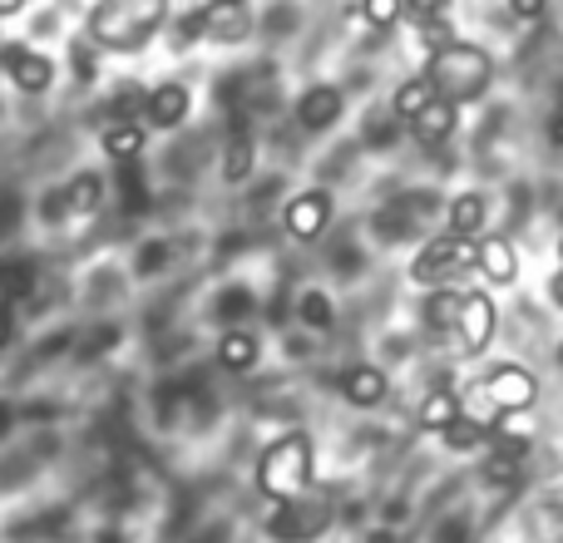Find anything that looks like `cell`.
Here are the masks:
<instances>
[{
  "instance_id": "6da1fadb",
  "label": "cell",
  "mask_w": 563,
  "mask_h": 543,
  "mask_svg": "<svg viewBox=\"0 0 563 543\" xmlns=\"http://www.w3.org/2000/svg\"><path fill=\"white\" fill-rule=\"evenodd\" d=\"M426 75H430V85H435L440 99H450V104H475V99H485L489 85H495V59H489V49H479V45L450 40V45L430 49Z\"/></svg>"
},
{
  "instance_id": "7a4b0ae2",
  "label": "cell",
  "mask_w": 563,
  "mask_h": 543,
  "mask_svg": "<svg viewBox=\"0 0 563 543\" xmlns=\"http://www.w3.org/2000/svg\"><path fill=\"white\" fill-rule=\"evenodd\" d=\"M168 0H99L89 15V40L99 49H144L164 30Z\"/></svg>"
},
{
  "instance_id": "3957f363",
  "label": "cell",
  "mask_w": 563,
  "mask_h": 543,
  "mask_svg": "<svg viewBox=\"0 0 563 543\" xmlns=\"http://www.w3.org/2000/svg\"><path fill=\"white\" fill-rule=\"evenodd\" d=\"M307 485H311V440L291 430V435H282L263 450V459H257V489L267 499H277V505H297L307 495Z\"/></svg>"
},
{
  "instance_id": "277c9868",
  "label": "cell",
  "mask_w": 563,
  "mask_h": 543,
  "mask_svg": "<svg viewBox=\"0 0 563 543\" xmlns=\"http://www.w3.org/2000/svg\"><path fill=\"white\" fill-rule=\"evenodd\" d=\"M460 272H475V237H460V233L430 237L416 253V263H410V277L420 287H440V281L460 277Z\"/></svg>"
},
{
  "instance_id": "5b68a950",
  "label": "cell",
  "mask_w": 563,
  "mask_h": 543,
  "mask_svg": "<svg viewBox=\"0 0 563 543\" xmlns=\"http://www.w3.org/2000/svg\"><path fill=\"white\" fill-rule=\"evenodd\" d=\"M479 390H485V400L499 410V415H525V410H534V400H539V376L525 366H495L485 380H479Z\"/></svg>"
},
{
  "instance_id": "8992f818",
  "label": "cell",
  "mask_w": 563,
  "mask_h": 543,
  "mask_svg": "<svg viewBox=\"0 0 563 543\" xmlns=\"http://www.w3.org/2000/svg\"><path fill=\"white\" fill-rule=\"evenodd\" d=\"M495 301H489V291H465L460 297V317H455V336H460V351L465 356H479V351L495 341Z\"/></svg>"
},
{
  "instance_id": "52a82bcc",
  "label": "cell",
  "mask_w": 563,
  "mask_h": 543,
  "mask_svg": "<svg viewBox=\"0 0 563 543\" xmlns=\"http://www.w3.org/2000/svg\"><path fill=\"white\" fill-rule=\"evenodd\" d=\"M282 228H287L297 243H317V237L331 228V193H321V188L297 193L287 208H282Z\"/></svg>"
},
{
  "instance_id": "ba28073f",
  "label": "cell",
  "mask_w": 563,
  "mask_h": 543,
  "mask_svg": "<svg viewBox=\"0 0 563 543\" xmlns=\"http://www.w3.org/2000/svg\"><path fill=\"white\" fill-rule=\"evenodd\" d=\"M0 69H5L10 85L25 89V95H45V89L55 85V65H49V55H40V49H30V45H10L5 55H0Z\"/></svg>"
},
{
  "instance_id": "9c48e42d",
  "label": "cell",
  "mask_w": 563,
  "mask_h": 543,
  "mask_svg": "<svg viewBox=\"0 0 563 543\" xmlns=\"http://www.w3.org/2000/svg\"><path fill=\"white\" fill-rule=\"evenodd\" d=\"M475 272L489 277V287H509V281L519 277V257H515V247H509V237L479 233L475 237Z\"/></svg>"
},
{
  "instance_id": "30bf717a",
  "label": "cell",
  "mask_w": 563,
  "mask_h": 543,
  "mask_svg": "<svg viewBox=\"0 0 563 543\" xmlns=\"http://www.w3.org/2000/svg\"><path fill=\"white\" fill-rule=\"evenodd\" d=\"M247 30H253V15L243 10V0H218V5L203 10V40H218V45H238Z\"/></svg>"
},
{
  "instance_id": "8fae6325",
  "label": "cell",
  "mask_w": 563,
  "mask_h": 543,
  "mask_svg": "<svg viewBox=\"0 0 563 543\" xmlns=\"http://www.w3.org/2000/svg\"><path fill=\"white\" fill-rule=\"evenodd\" d=\"M341 396H346V406L371 410V406H380V400L390 396V380H386V370L380 366H351L346 376H341Z\"/></svg>"
},
{
  "instance_id": "7c38bea8",
  "label": "cell",
  "mask_w": 563,
  "mask_h": 543,
  "mask_svg": "<svg viewBox=\"0 0 563 543\" xmlns=\"http://www.w3.org/2000/svg\"><path fill=\"white\" fill-rule=\"evenodd\" d=\"M188 109H194V95H188L184 85H158L154 95L144 99V119L154 129H178L188 119Z\"/></svg>"
},
{
  "instance_id": "4fadbf2b",
  "label": "cell",
  "mask_w": 563,
  "mask_h": 543,
  "mask_svg": "<svg viewBox=\"0 0 563 543\" xmlns=\"http://www.w3.org/2000/svg\"><path fill=\"white\" fill-rule=\"evenodd\" d=\"M455 129H460V104H450V99H440V95L410 119V134H416L420 144H445Z\"/></svg>"
},
{
  "instance_id": "5bb4252c",
  "label": "cell",
  "mask_w": 563,
  "mask_h": 543,
  "mask_svg": "<svg viewBox=\"0 0 563 543\" xmlns=\"http://www.w3.org/2000/svg\"><path fill=\"white\" fill-rule=\"evenodd\" d=\"M341 119V89H331V85H317V89H307V95L297 99V124L301 129H331Z\"/></svg>"
},
{
  "instance_id": "9a60e30c",
  "label": "cell",
  "mask_w": 563,
  "mask_h": 543,
  "mask_svg": "<svg viewBox=\"0 0 563 543\" xmlns=\"http://www.w3.org/2000/svg\"><path fill=\"white\" fill-rule=\"evenodd\" d=\"M35 281H40L35 263H20V257L0 263V307H15V301H30V297H35Z\"/></svg>"
},
{
  "instance_id": "2e32d148",
  "label": "cell",
  "mask_w": 563,
  "mask_h": 543,
  "mask_svg": "<svg viewBox=\"0 0 563 543\" xmlns=\"http://www.w3.org/2000/svg\"><path fill=\"white\" fill-rule=\"evenodd\" d=\"M485 218H489L485 193H460L455 203H450V233H460V237H479V233H485Z\"/></svg>"
},
{
  "instance_id": "e0dca14e",
  "label": "cell",
  "mask_w": 563,
  "mask_h": 543,
  "mask_svg": "<svg viewBox=\"0 0 563 543\" xmlns=\"http://www.w3.org/2000/svg\"><path fill=\"white\" fill-rule=\"evenodd\" d=\"M104 154L114 158V164H139V154H144V129L129 124V119L109 124L104 129Z\"/></svg>"
},
{
  "instance_id": "ac0fdd59",
  "label": "cell",
  "mask_w": 563,
  "mask_h": 543,
  "mask_svg": "<svg viewBox=\"0 0 563 543\" xmlns=\"http://www.w3.org/2000/svg\"><path fill=\"white\" fill-rule=\"evenodd\" d=\"M440 440H445V450H455V455H470V450H479L489 440V425L485 420H475V415H465L460 410L455 420H450L445 430H440Z\"/></svg>"
},
{
  "instance_id": "d6986e66",
  "label": "cell",
  "mask_w": 563,
  "mask_h": 543,
  "mask_svg": "<svg viewBox=\"0 0 563 543\" xmlns=\"http://www.w3.org/2000/svg\"><path fill=\"white\" fill-rule=\"evenodd\" d=\"M455 415H460V396L450 386L430 390V396L420 400V430H430V435H440V430H445Z\"/></svg>"
},
{
  "instance_id": "ffe728a7",
  "label": "cell",
  "mask_w": 563,
  "mask_h": 543,
  "mask_svg": "<svg viewBox=\"0 0 563 543\" xmlns=\"http://www.w3.org/2000/svg\"><path fill=\"white\" fill-rule=\"evenodd\" d=\"M218 361H223V370H253L257 366V336L253 331H228V336L218 341Z\"/></svg>"
},
{
  "instance_id": "44dd1931",
  "label": "cell",
  "mask_w": 563,
  "mask_h": 543,
  "mask_svg": "<svg viewBox=\"0 0 563 543\" xmlns=\"http://www.w3.org/2000/svg\"><path fill=\"white\" fill-rule=\"evenodd\" d=\"M460 297L465 291H455L450 281H440V287H430V301H426V321L435 331H455V317H460Z\"/></svg>"
},
{
  "instance_id": "7402d4cb",
  "label": "cell",
  "mask_w": 563,
  "mask_h": 543,
  "mask_svg": "<svg viewBox=\"0 0 563 543\" xmlns=\"http://www.w3.org/2000/svg\"><path fill=\"white\" fill-rule=\"evenodd\" d=\"M430 99H435V85H430V75H420V79H406V85L396 89L390 109H396V119H406V124H410V119H416Z\"/></svg>"
},
{
  "instance_id": "603a6c76",
  "label": "cell",
  "mask_w": 563,
  "mask_h": 543,
  "mask_svg": "<svg viewBox=\"0 0 563 543\" xmlns=\"http://www.w3.org/2000/svg\"><path fill=\"white\" fill-rule=\"evenodd\" d=\"M99 203H104V178H99V174H79L75 184L65 188V208H69V213H95Z\"/></svg>"
},
{
  "instance_id": "cb8c5ba5",
  "label": "cell",
  "mask_w": 563,
  "mask_h": 543,
  "mask_svg": "<svg viewBox=\"0 0 563 543\" xmlns=\"http://www.w3.org/2000/svg\"><path fill=\"white\" fill-rule=\"evenodd\" d=\"M361 15H366L371 30H390L406 15V0H361Z\"/></svg>"
},
{
  "instance_id": "d4e9b609",
  "label": "cell",
  "mask_w": 563,
  "mask_h": 543,
  "mask_svg": "<svg viewBox=\"0 0 563 543\" xmlns=\"http://www.w3.org/2000/svg\"><path fill=\"white\" fill-rule=\"evenodd\" d=\"M247 168H253V144L238 134L233 144H228V154H223V178L228 184H238V178H247Z\"/></svg>"
},
{
  "instance_id": "484cf974",
  "label": "cell",
  "mask_w": 563,
  "mask_h": 543,
  "mask_svg": "<svg viewBox=\"0 0 563 543\" xmlns=\"http://www.w3.org/2000/svg\"><path fill=\"white\" fill-rule=\"evenodd\" d=\"M420 40H426V49H440V45H450V25H445V15H430V20H420Z\"/></svg>"
},
{
  "instance_id": "4316f807",
  "label": "cell",
  "mask_w": 563,
  "mask_h": 543,
  "mask_svg": "<svg viewBox=\"0 0 563 543\" xmlns=\"http://www.w3.org/2000/svg\"><path fill=\"white\" fill-rule=\"evenodd\" d=\"M445 10H450V0H406V15H416V20L445 15Z\"/></svg>"
},
{
  "instance_id": "83f0119b",
  "label": "cell",
  "mask_w": 563,
  "mask_h": 543,
  "mask_svg": "<svg viewBox=\"0 0 563 543\" xmlns=\"http://www.w3.org/2000/svg\"><path fill=\"white\" fill-rule=\"evenodd\" d=\"M549 5H554V0H509V10H515L519 20H539Z\"/></svg>"
},
{
  "instance_id": "f1b7e54d",
  "label": "cell",
  "mask_w": 563,
  "mask_h": 543,
  "mask_svg": "<svg viewBox=\"0 0 563 543\" xmlns=\"http://www.w3.org/2000/svg\"><path fill=\"white\" fill-rule=\"evenodd\" d=\"M69 59L79 65V79H95V59H89V49H69Z\"/></svg>"
},
{
  "instance_id": "f546056e",
  "label": "cell",
  "mask_w": 563,
  "mask_h": 543,
  "mask_svg": "<svg viewBox=\"0 0 563 543\" xmlns=\"http://www.w3.org/2000/svg\"><path fill=\"white\" fill-rule=\"evenodd\" d=\"M10 336H15V317H10V307H0V351L10 346Z\"/></svg>"
},
{
  "instance_id": "4dcf8cb0",
  "label": "cell",
  "mask_w": 563,
  "mask_h": 543,
  "mask_svg": "<svg viewBox=\"0 0 563 543\" xmlns=\"http://www.w3.org/2000/svg\"><path fill=\"white\" fill-rule=\"evenodd\" d=\"M549 297H554V307H563V267L554 272V281H549Z\"/></svg>"
},
{
  "instance_id": "1f68e13d",
  "label": "cell",
  "mask_w": 563,
  "mask_h": 543,
  "mask_svg": "<svg viewBox=\"0 0 563 543\" xmlns=\"http://www.w3.org/2000/svg\"><path fill=\"white\" fill-rule=\"evenodd\" d=\"M20 5H25V0H0V15H15Z\"/></svg>"
},
{
  "instance_id": "d6a6232c",
  "label": "cell",
  "mask_w": 563,
  "mask_h": 543,
  "mask_svg": "<svg viewBox=\"0 0 563 543\" xmlns=\"http://www.w3.org/2000/svg\"><path fill=\"white\" fill-rule=\"evenodd\" d=\"M5 430H10V406L0 400V435H5Z\"/></svg>"
},
{
  "instance_id": "836d02e7",
  "label": "cell",
  "mask_w": 563,
  "mask_h": 543,
  "mask_svg": "<svg viewBox=\"0 0 563 543\" xmlns=\"http://www.w3.org/2000/svg\"><path fill=\"white\" fill-rule=\"evenodd\" d=\"M549 505H554V509H563V485H554V489H549Z\"/></svg>"
},
{
  "instance_id": "e575fe53",
  "label": "cell",
  "mask_w": 563,
  "mask_h": 543,
  "mask_svg": "<svg viewBox=\"0 0 563 543\" xmlns=\"http://www.w3.org/2000/svg\"><path fill=\"white\" fill-rule=\"evenodd\" d=\"M554 144H559V148H563V114H559V119H554Z\"/></svg>"
}]
</instances>
